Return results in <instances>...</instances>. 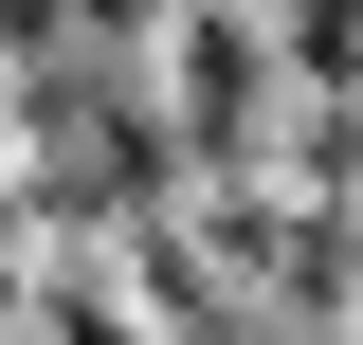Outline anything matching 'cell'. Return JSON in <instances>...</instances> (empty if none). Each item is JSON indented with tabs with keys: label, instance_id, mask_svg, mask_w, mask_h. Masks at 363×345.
<instances>
[{
	"label": "cell",
	"instance_id": "cell-1",
	"mask_svg": "<svg viewBox=\"0 0 363 345\" xmlns=\"http://www.w3.org/2000/svg\"><path fill=\"white\" fill-rule=\"evenodd\" d=\"M255 109H272V18H255V0H200V18H182V73H164V146L236 164Z\"/></svg>",
	"mask_w": 363,
	"mask_h": 345
}]
</instances>
